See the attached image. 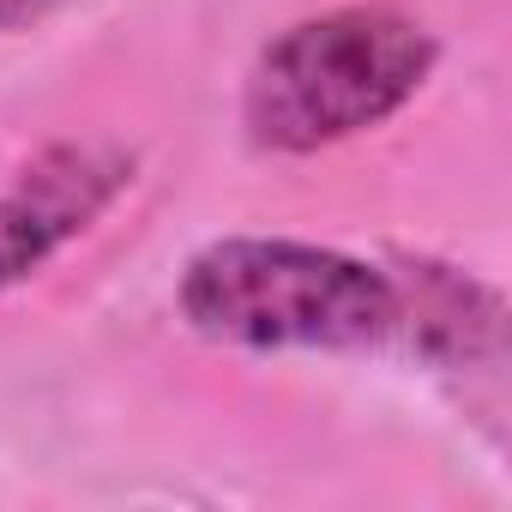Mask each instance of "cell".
Instances as JSON below:
<instances>
[{
    "mask_svg": "<svg viewBox=\"0 0 512 512\" xmlns=\"http://www.w3.org/2000/svg\"><path fill=\"white\" fill-rule=\"evenodd\" d=\"M434 31L392 0L332 7L278 31L241 85V127L260 151L308 157L392 121L434 73Z\"/></svg>",
    "mask_w": 512,
    "mask_h": 512,
    "instance_id": "cell-1",
    "label": "cell"
},
{
    "mask_svg": "<svg viewBox=\"0 0 512 512\" xmlns=\"http://www.w3.org/2000/svg\"><path fill=\"white\" fill-rule=\"evenodd\" d=\"M193 332L241 350H368L398 326L386 266L290 235H223L181 272Z\"/></svg>",
    "mask_w": 512,
    "mask_h": 512,
    "instance_id": "cell-2",
    "label": "cell"
},
{
    "mask_svg": "<svg viewBox=\"0 0 512 512\" xmlns=\"http://www.w3.org/2000/svg\"><path fill=\"white\" fill-rule=\"evenodd\" d=\"M133 187V157L121 145H49L0 193V290L37 278L67 241H79Z\"/></svg>",
    "mask_w": 512,
    "mask_h": 512,
    "instance_id": "cell-3",
    "label": "cell"
},
{
    "mask_svg": "<svg viewBox=\"0 0 512 512\" xmlns=\"http://www.w3.org/2000/svg\"><path fill=\"white\" fill-rule=\"evenodd\" d=\"M392 290H398V326H392V338L416 344L422 356H434V362H470V356H488L500 344V302L482 284H470L464 272L404 266V272H392Z\"/></svg>",
    "mask_w": 512,
    "mask_h": 512,
    "instance_id": "cell-4",
    "label": "cell"
},
{
    "mask_svg": "<svg viewBox=\"0 0 512 512\" xmlns=\"http://www.w3.org/2000/svg\"><path fill=\"white\" fill-rule=\"evenodd\" d=\"M61 0H0V31H19V25H31V19H43V13H55Z\"/></svg>",
    "mask_w": 512,
    "mask_h": 512,
    "instance_id": "cell-5",
    "label": "cell"
}]
</instances>
